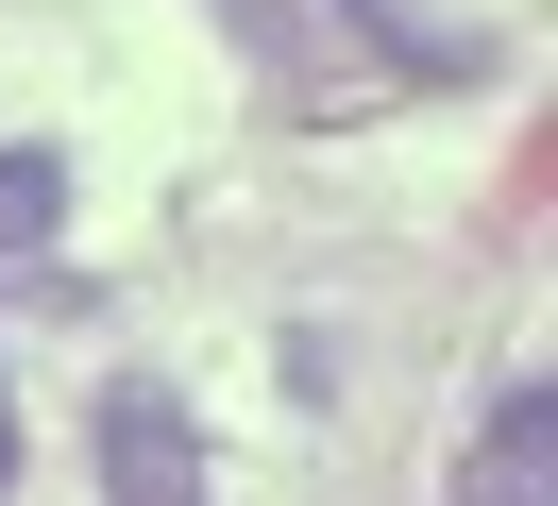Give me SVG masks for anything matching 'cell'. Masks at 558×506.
<instances>
[{
  "mask_svg": "<svg viewBox=\"0 0 558 506\" xmlns=\"http://www.w3.org/2000/svg\"><path fill=\"white\" fill-rule=\"evenodd\" d=\"M102 506H220L204 490V422L170 388H102Z\"/></svg>",
  "mask_w": 558,
  "mask_h": 506,
  "instance_id": "obj_1",
  "label": "cell"
},
{
  "mask_svg": "<svg viewBox=\"0 0 558 506\" xmlns=\"http://www.w3.org/2000/svg\"><path fill=\"white\" fill-rule=\"evenodd\" d=\"M220 17H238V34H254V51H288V0H220Z\"/></svg>",
  "mask_w": 558,
  "mask_h": 506,
  "instance_id": "obj_5",
  "label": "cell"
},
{
  "mask_svg": "<svg viewBox=\"0 0 558 506\" xmlns=\"http://www.w3.org/2000/svg\"><path fill=\"white\" fill-rule=\"evenodd\" d=\"M0 490H17V405H0Z\"/></svg>",
  "mask_w": 558,
  "mask_h": 506,
  "instance_id": "obj_6",
  "label": "cell"
},
{
  "mask_svg": "<svg viewBox=\"0 0 558 506\" xmlns=\"http://www.w3.org/2000/svg\"><path fill=\"white\" fill-rule=\"evenodd\" d=\"M51 236H69V152L17 135V152H0V254H51Z\"/></svg>",
  "mask_w": 558,
  "mask_h": 506,
  "instance_id": "obj_4",
  "label": "cell"
},
{
  "mask_svg": "<svg viewBox=\"0 0 558 506\" xmlns=\"http://www.w3.org/2000/svg\"><path fill=\"white\" fill-rule=\"evenodd\" d=\"M542 472H558V405H542V371H508L474 456H457V506H542Z\"/></svg>",
  "mask_w": 558,
  "mask_h": 506,
  "instance_id": "obj_2",
  "label": "cell"
},
{
  "mask_svg": "<svg viewBox=\"0 0 558 506\" xmlns=\"http://www.w3.org/2000/svg\"><path fill=\"white\" fill-rule=\"evenodd\" d=\"M355 34H389V67H423V85H474L490 67V34L474 17H440V0H339Z\"/></svg>",
  "mask_w": 558,
  "mask_h": 506,
  "instance_id": "obj_3",
  "label": "cell"
}]
</instances>
